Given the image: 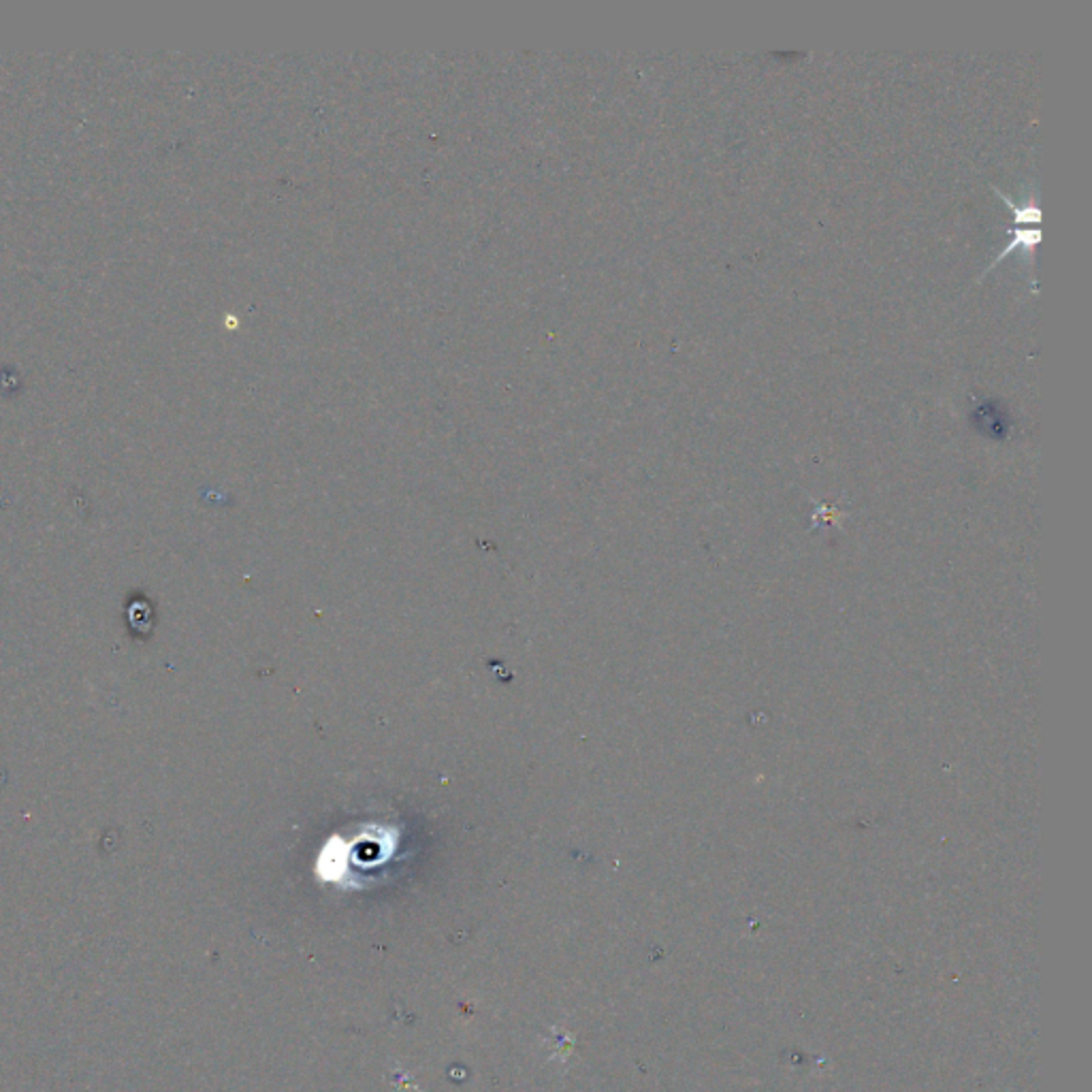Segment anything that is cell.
I'll list each match as a JSON object with an SVG mask.
<instances>
[{
  "label": "cell",
  "instance_id": "1",
  "mask_svg": "<svg viewBox=\"0 0 1092 1092\" xmlns=\"http://www.w3.org/2000/svg\"><path fill=\"white\" fill-rule=\"evenodd\" d=\"M992 188H994L998 197L1005 201L1007 208L1014 212L1016 229H1014L1012 240H1009L1005 248L998 252L996 259L991 265H988V270H992V267L1001 263L1007 254H1012L1018 248H1022L1028 254V261L1033 263V248L1039 242H1042V229H1039V224H1037V222H1042V210H1039V205H1037L1035 188H1030L1028 194L1022 192L1020 201H1016L1012 194H1005L998 187H992Z\"/></svg>",
  "mask_w": 1092,
  "mask_h": 1092
}]
</instances>
